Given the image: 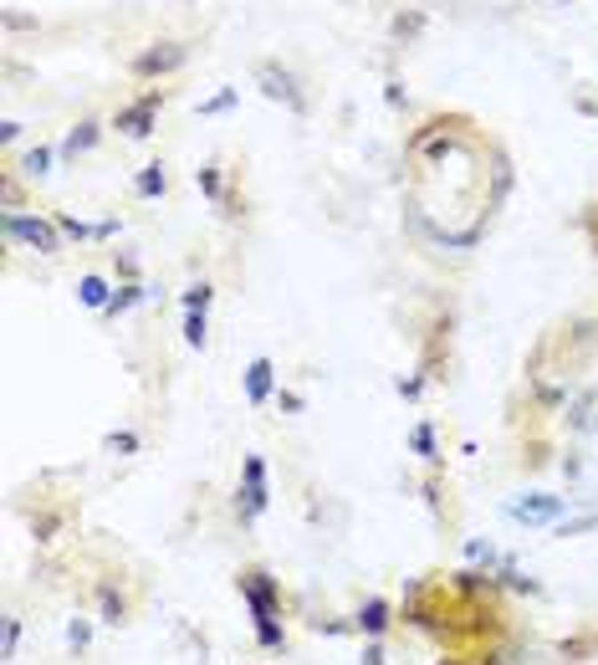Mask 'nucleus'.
Masks as SVG:
<instances>
[{
    "label": "nucleus",
    "mask_w": 598,
    "mask_h": 665,
    "mask_svg": "<svg viewBox=\"0 0 598 665\" xmlns=\"http://www.w3.org/2000/svg\"><path fill=\"white\" fill-rule=\"evenodd\" d=\"M0 230H5L11 241H26V246H36V251H62V226L36 220V215H16V210H5V215H0Z\"/></svg>",
    "instance_id": "obj_1"
},
{
    "label": "nucleus",
    "mask_w": 598,
    "mask_h": 665,
    "mask_svg": "<svg viewBox=\"0 0 598 665\" xmlns=\"http://www.w3.org/2000/svg\"><path fill=\"white\" fill-rule=\"evenodd\" d=\"M246 486H241V517H261L267 512V501H271V492H267V461L261 456H246Z\"/></svg>",
    "instance_id": "obj_2"
},
{
    "label": "nucleus",
    "mask_w": 598,
    "mask_h": 665,
    "mask_svg": "<svg viewBox=\"0 0 598 665\" xmlns=\"http://www.w3.org/2000/svg\"><path fill=\"white\" fill-rule=\"evenodd\" d=\"M241 599H246L256 624L276 620V583H271V573H246V579H241Z\"/></svg>",
    "instance_id": "obj_3"
},
{
    "label": "nucleus",
    "mask_w": 598,
    "mask_h": 665,
    "mask_svg": "<svg viewBox=\"0 0 598 665\" xmlns=\"http://www.w3.org/2000/svg\"><path fill=\"white\" fill-rule=\"evenodd\" d=\"M557 512H562V497H547V492H527V497L506 501V517H512V522H527V527H537V522H553Z\"/></svg>",
    "instance_id": "obj_4"
},
{
    "label": "nucleus",
    "mask_w": 598,
    "mask_h": 665,
    "mask_svg": "<svg viewBox=\"0 0 598 665\" xmlns=\"http://www.w3.org/2000/svg\"><path fill=\"white\" fill-rule=\"evenodd\" d=\"M256 83H261V92H267L271 103H287L291 113H302V92H297V83H291V72H282V67L276 62H267L261 67V72H256Z\"/></svg>",
    "instance_id": "obj_5"
},
{
    "label": "nucleus",
    "mask_w": 598,
    "mask_h": 665,
    "mask_svg": "<svg viewBox=\"0 0 598 665\" xmlns=\"http://www.w3.org/2000/svg\"><path fill=\"white\" fill-rule=\"evenodd\" d=\"M159 103H164L159 92H148V98H139L133 108H124V113H118V128H124L128 139H144L148 128H154V113H159Z\"/></svg>",
    "instance_id": "obj_6"
},
{
    "label": "nucleus",
    "mask_w": 598,
    "mask_h": 665,
    "mask_svg": "<svg viewBox=\"0 0 598 665\" xmlns=\"http://www.w3.org/2000/svg\"><path fill=\"white\" fill-rule=\"evenodd\" d=\"M185 62V46H154V52H144L139 62H133V72H144V77H154V72H174V67Z\"/></svg>",
    "instance_id": "obj_7"
},
{
    "label": "nucleus",
    "mask_w": 598,
    "mask_h": 665,
    "mask_svg": "<svg viewBox=\"0 0 598 665\" xmlns=\"http://www.w3.org/2000/svg\"><path fill=\"white\" fill-rule=\"evenodd\" d=\"M271 374H276L271 358H251V364H246V399H251V405H267V399H271Z\"/></svg>",
    "instance_id": "obj_8"
},
{
    "label": "nucleus",
    "mask_w": 598,
    "mask_h": 665,
    "mask_svg": "<svg viewBox=\"0 0 598 665\" xmlns=\"http://www.w3.org/2000/svg\"><path fill=\"white\" fill-rule=\"evenodd\" d=\"M384 624H389V604L384 599H369L358 609V629H363V635H384Z\"/></svg>",
    "instance_id": "obj_9"
},
{
    "label": "nucleus",
    "mask_w": 598,
    "mask_h": 665,
    "mask_svg": "<svg viewBox=\"0 0 598 665\" xmlns=\"http://www.w3.org/2000/svg\"><path fill=\"white\" fill-rule=\"evenodd\" d=\"M98 144V124H77L72 133H67V144H62V154L67 159H77V154H87V148Z\"/></svg>",
    "instance_id": "obj_10"
},
{
    "label": "nucleus",
    "mask_w": 598,
    "mask_h": 665,
    "mask_svg": "<svg viewBox=\"0 0 598 665\" xmlns=\"http://www.w3.org/2000/svg\"><path fill=\"white\" fill-rule=\"evenodd\" d=\"M77 297H83L87 308L103 312L108 308V282H103V276H83V282H77Z\"/></svg>",
    "instance_id": "obj_11"
},
{
    "label": "nucleus",
    "mask_w": 598,
    "mask_h": 665,
    "mask_svg": "<svg viewBox=\"0 0 598 665\" xmlns=\"http://www.w3.org/2000/svg\"><path fill=\"white\" fill-rule=\"evenodd\" d=\"M98 609H103V624H124V599L113 594V589H98Z\"/></svg>",
    "instance_id": "obj_12"
},
{
    "label": "nucleus",
    "mask_w": 598,
    "mask_h": 665,
    "mask_svg": "<svg viewBox=\"0 0 598 665\" xmlns=\"http://www.w3.org/2000/svg\"><path fill=\"white\" fill-rule=\"evenodd\" d=\"M164 185H169V180H164V169H159V164H148L144 174L133 180V189H139V195H164Z\"/></svg>",
    "instance_id": "obj_13"
},
{
    "label": "nucleus",
    "mask_w": 598,
    "mask_h": 665,
    "mask_svg": "<svg viewBox=\"0 0 598 665\" xmlns=\"http://www.w3.org/2000/svg\"><path fill=\"white\" fill-rule=\"evenodd\" d=\"M139 297H144V287H118V292H113V297H108V317H118V312H128V308H133V302H139Z\"/></svg>",
    "instance_id": "obj_14"
},
{
    "label": "nucleus",
    "mask_w": 598,
    "mask_h": 665,
    "mask_svg": "<svg viewBox=\"0 0 598 665\" xmlns=\"http://www.w3.org/2000/svg\"><path fill=\"white\" fill-rule=\"evenodd\" d=\"M205 312H185V343L189 349H205Z\"/></svg>",
    "instance_id": "obj_15"
},
{
    "label": "nucleus",
    "mask_w": 598,
    "mask_h": 665,
    "mask_svg": "<svg viewBox=\"0 0 598 665\" xmlns=\"http://www.w3.org/2000/svg\"><path fill=\"white\" fill-rule=\"evenodd\" d=\"M103 445L113 451V456H133V451H139V436H133V430H113Z\"/></svg>",
    "instance_id": "obj_16"
},
{
    "label": "nucleus",
    "mask_w": 598,
    "mask_h": 665,
    "mask_svg": "<svg viewBox=\"0 0 598 665\" xmlns=\"http://www.w3.org/2000/svg\"><path fill=\"white\" fill-rule=\"evenodd\" d=\"M16 645H21V620H5L0 624V650H5V661H16Z\"/></svg>",
    "instance_id": "obj_17"
},
{
    "label": "nucleus",
    "mask_w": 598,
    "mask_h": 665,
    "mask_svg": "<svg viewBox=\"0 0 598 665\" xmlns=\"http://www.w3.org/2000/svg\"><path fill=\"white\" fill-rule=\"evenodd\" d=\"M67 645L83 655L87 645H92V624H87V620H72V624H67Z\"/></svg>",
    "instance_id": "obj_18"
},
{
    "label": "nucleus",
    "mask_w": 598,
    "mask_h": 665,
    "mask_svg": "<svg viewBox=\"0 0 598 665\" xmlns=\"http://www.w3.org/2000/svg\"><path fill=\"white\" fill-rule=\"evenodd\" d=\"M46 164H52V148H31V154L21 159V169L31 174V180H42V174H46Z\"/></svg>",
    "instance_id": "obj_19"
},
{
    "label": "nucleus",
    "mask_w": 598,
    "mask_h": 665,
    "mask_svg": "<svg viewBox=\"0 0 598 665\" xmlns=\"http://www.w3.org/2000/svg\"><path fill=\"white\" fill-rule=\"evenodd\" d=\"M210 297H215V292H210L205 282H200V287H189V292H185V312H205Z\"/></svg>",
    "instance_id": "obj_20"
},
{
    "label": "nucleus",
    "mask_w": 598,
    "mask_h": 665,
    "mask_svg": "<svg viewBox=\"0 0 598 665\" xmlns=\"http://www.w3.org/2000/svg\"><path fill=\"white\" fill-rule=\"evenodd\" d=\"M414 451H419L425 461H440V456H435V430H430V425H419V430H414Z\"/></svg>",
    "instance_id": "obj_21"
},
{
    "label": "nucleus",
    "mask_w": 598,
    "mask_h": 665,
    "mask_svg": "<svg viewBox=\"0 0 598 665\" xmlns=\"http://www.w3.org/2000/svg\"><path fill=\"white\" fill-rule=\"evenodd\" d=\"M466 558H471V563H491L496 548H491V542H481V538H471V542H466Z\"/></svg>",
    "instance_id": "obj_22"
},
{
    "label": "nucleus",
    "mask_w": 598,
    "mask_h": 665,
    "mask_svg": "<svg viewBox=\"0 0 598 665\" xmlns=\"http://www.w3.org/2000/svg\"><path fill=\"white\" fill-rule=\"evenodd\" d=\"M57 226H62L67 236H77V241H83V236H98V226H83V220H77V215H62V220H57Z\"/></svg>",
    "instance_id": "obj_23"
},
{
    "label": "nucleus",
    "mask_w": 598,
    "mask_h": 665,
    "mask_svg": "<svg viewBox=\"0 0 598 665\" xmlns=\"http://www.w3.org/2000/svg\"><path fill=\"white\" fill-rule=\"evenodd\" d=\"M200 185H205L210 200H220V174H215V169H200Z\"/></svg>",
    "instance_id": "obj_24"
},
{
    "label": "nucleus",
    "mask_w": 598,
    "mask_h": 665,
    "mask_svg": "<svg viewBox=\"0 0 598 665\" xmlns=\"http://www.w3.org/2000/svg\"><path fill=\"white\" fill-rule=\"evenodd\" d=\"M230 103H235V92H215L210 103H200V113H220V108H230Z\"/></svg>",
    "instance_id": "obj_25"
},
{
    "label": "nucleus",
    "mask_w": 598,
    "mask_h": 665,
    "mask_svg": "<svg viewBox=\"0 0 598 665\" xmlns=\"http://www.w3.org/2000/svg\"><path fill=\"white\" fill-rule=\"evenodd\" d=\"M588 527H598V517H578V522H568V527H562V538H573V533H588Z\"/></svg>",
    "instance_id": "obj_26"
},
{
    "label": "nucleus",
    "mask_w": 598,
    "mask_h": 665,
    "mask_svg": "<svg viewBox=\"0 0 598 665\" xmlns=\"http://www.w3.org/2000/svg\"><path fill=\"white\" fill-rule=\"evenodd\" d=\"M0 139H5V144H16V139H21V124H16V118H5V124H0Z\"/></svg>",
    "instance_id": "obj_27"
},
{
    "label": "nucleus",
    "mask_w": 598,
    "mask_h": 665,
    "mask_svg": "<svg viewBox=\"0 0 598 665\" xmlns=\"http://www.w3.org/2000/svg\"><path fill=\"white\" fill-rule=\"evenodd\" d=\"M455 583H460V589H481V583H486V573H460Z\"/></svg>",
    "instance_id": "obj_28"
},
{
    "label": "nucleus",
    "mask_w": 598,
    "mask_h": 665,
    "mask_svg": "<svg viewBox=\"0 0 598 665\" xmlns=\"http://www.w3.org/2000/svg\"><path fill=\"white\" fill-rule=\"evenodd\" d=\"M358 665H384V650H379V645H369V650H363V661Z\"/></svg>",
    "instance_id": "obj_29"
}]
</instances>
